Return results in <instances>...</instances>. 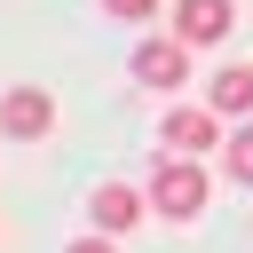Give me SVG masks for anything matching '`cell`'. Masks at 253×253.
Masks as SVG:
<instances>
[{
	"label": "cell",
	"mask_w": 253,
	"mask_h": 253,
	"mask_svg": "<svg viewBox=\"0 0 253 253\" xmlns=\"http://www.w3.org/2000/svg\"><path fill=\"white\" fill-rule=\"evenodd\" d=\"M206 103H213L221 119H245V111H253V63H221V71L206 79Z\"/></svg>",
	"instance_id": "obj_7"
},
{
	"label": "cell",
	"mask_w": 253,
	"mask_h": 253,
	"mask_svg": "<svg viewBox=\"0 0 253 253\" xmlns=\"http://www.w3.org/2000/svg\"><path fill=\"white\" fill-rule=\"evenodd\" d=\"M87 213H95V229L126 237V229H142V213H150V190H126V182H103V190L87 198Z\"/></svg>",
	"instance_id": "obj_6"
},
{
	"label": "cell",
	"mask_w": 253,
	"mask_h": 253,
	"mask_svg": "<svg viewBox=\"0 0 253 253\" xmlns=\"http://www.w3.org/2000/svg\"><path fill=\"white\" fill-rule=\"evenodd\" d=\"M150 213H158V221H198V213H206V166H198V158H158V174H150Z\"/></svg>",
	"instance_id": "obj_1"
},
{
	"label": "cell",
	"mask_w": 253,
	"mask_h": 253,
	"mask_svg": "<svg viewBox=\"0 0 253 253\" xmlns=\"http://www.w3.org/2000/svg\"><path fill=\"white\" fill-rule=\"evenodd\" d=\"M174 32H182L190 47H221V40L237 32V8H229V0H174Z\"/></svg>",
	"instance_id": "obj_5"
},
{
	"label": "cell",
	"mask_w": 253,
	"mask_h": 253,
	"mask_svg": "<svg viewBox=\"0 0 253 253\" xmlns=\"http://www.w3.org/2000/svg\"><path fill=\"white\" fill-rule=\"evenodd\" d=\"M221 174H229L237 190H253V126H237V134L221 142Z\"/></svg>",
	"instance_id": "obj_8"
},
{
	"label": "cell",
	"mask_w": 253,
	"mask_h": 253,
	"mask_svg": "<svg viewBox=\"0 0 253 253\" xmlns=\"http://www.w3.org/2000/svg\"><path fill=\"white\" fill-rule=\"evenodd\" d=\"M111 16H126V24H142V16H158V0H103Z\"/></svg>",
	"instance_id": "obj_9"
},
{
	"label": "cell",
	"mask_w": 253,
	"mask_h": 253,
	"mask_svg": "<svg viewBox=\"0 0 253 253\" xmlns=\"http://www.w3.org/2000/svg\"><path fill=\"white\" fill-rule=\"evenodd\" d=\"M134 79H142L150 95H182V87H190V40H182V32L134 40Z\"/></svg>",
	"instance_id": "obj_2"
},
{
	"label": "cell",
	"mask_w": 253,
	"mask_h": 253,
	"mask_svg": "<svg viewBox=\"0 0 253 253\" xmlns=\"http://www.w3.org/2000/svg\"><path fill=\"white\" fill-rule=\"evenodd\" d=\"M0 134H8V142L55 134V95H47V87H8V95H0Z\"/></svg>",
	"instance_id": "obj_3"
},
{
	"label": "cell",
	"mask_w": 253,
	"mask_h": 253,
	"mask_svg": "<svg viewBox=\"0 0 253 253\" xmlns=\"http://www.w3.org/2000/svg\"><path fill=\"white\" fill-rule=\"evenodd\" d=\"M71 253H119V237H111V229H95V237H79Z\"/></svg>",
	"instance_id": "obj_10"
},
{
	"label": "cell",
	"mask_w": 253,
	"mask_h": 253,
	"mask_svg": "<svg viewBox=\"0 0 253 253\" xmlns=\"http://www.w3.org/2000/svg\"><path fill=\"white\" fill-rule=\"evenodd\" d=\"M166 150H182V158H206V150H221L229 134H221V111L213 103H182V111H166Z\"/></svg>",
	"instance_id": "obj_4"
}]
</instances>
